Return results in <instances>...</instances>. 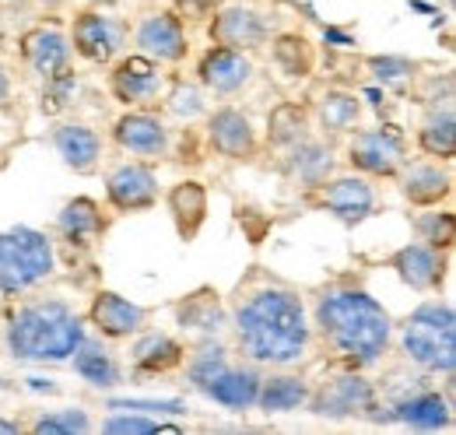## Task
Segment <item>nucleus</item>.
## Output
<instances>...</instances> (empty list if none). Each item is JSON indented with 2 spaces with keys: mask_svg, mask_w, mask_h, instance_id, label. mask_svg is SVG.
Instances as JSON below:
<instances>
[{
  "mask_svg": "<svg viewBox=\"0 0 456 435\" xmlns=\"http://www.w3.org/2000/svg\"><path fill=\"white\" fill-rule=\"evenodd\" d=\"M376 407H379V382L369 380V373L347 365H330L313 382L305 400V411L327 422H372Z\"/></svg>",
  "mask_w": 456,
  "mask_h": 435,
  "instance_id": "nucleus-6",
  "label": "nucleus"
},
{
  "mask_svg": "<svg viewBox=\"0 0 456 435\" xmlns=\"http://www.w3.org/2000/svg\"><path fill=\"white\" fill-rule=\"evenodd\" d=\"M309 299L313 341L330 355L334 365L372 373L394 351V316L365 288L362 277L341 274L320 284Z\"/></svg>",
  "mask_w": 456,
  "mask_h": 435,
  "instance_id": "nucleus-2",
  "label": "nucleus"
},
{
  "mask_svg": "<svg viewBox=\"0 0 456 435\" xmlns=\"http://www.w3.org/2000/svg\"><path fill=\"white\" fill-rule=\"evenodd\" d=\"M309 116H313V127L323 137H347L354 127H362L365 106H362V95L358 92L341 88V85H327V88H316L313 92Z\"/></svg>",
  "mask_w": 456,
  "mask_h": 435,
  "instance_id": "nucleus-26",
  "label": "nucleus"
},
{
  "mask_svg": "<svg viewBox=\"0 0 456 435\" xmlns=\"http://www.w3.org/2000/svg\"><path fill=\"white\" fill-rule=\"evenodd\" d=\"M102 432L110 435H155V432H179L175 425H162L159 418H151V414H141V411H119L113 407V414L110 418H102V425H99Z\"/></svg>",
  "mask_w": 456,
  "mask_h": 435,
  "instance_id": "nucleus-40",
  "label": "nucleus"
},
{
  "mask_svg": "<svg viewBox=\"0 0 456 435\" xmlns=\"http://www.w3.org/2000/svg\"><path fill=\"white\" fill-rule=\"evenodd\" d=\"M88 324L85 316L60 295L28 291L4 306L0 316V348L14 362L28 365H57L74 355V348L85 341Z\"/></svg>",
  "mask_w": 456,
  "mask_h": 435,
  "instance_id": "nucleus-3",
  "label": "nucleus"
},
{
  "mask_svg": "<svg viewBox=\"0 0 456 435\" xmlns=\"http://www.w3.org/2000/svg\"><path fill=\"white\" fill-rule=\"evenodd\" d=\"M397 190L407 208H443L453 197V168L450 162L432 159H407L397 172Z\"/></svg>",
  "mask_w": 456,
  "mask_h": 435,
  "instance_id": "nucleus-24",
  "label": "nucleus"
},
{
  "mask_svg": "<svg viewBox=\"0 0 456 435\" xmlns=\"http://www.w3.org/2000/svg\"><path fill=\"white\" fill-rule=\"evenodd\" d=\"M85 324L92 326L99 337H106L110 344H116V341H130L134 333H141L151 324V309L119 295L113 288H95L92 302H88V313H85Z\"/></svg>",
  "mask_w": 456,
  "mask_h": 435,
  "instance_id": "nucleus-21",
  "label": "nucleus"
},
{
  "mask_svg": "<svg viewBox=\"0 0 456 435\" xmlns=\"http://www.w3.org/2000/svg\"><path fill=\"white\" fill-rule=\"evenodd\" d=\"M313 380L302 369H264L260 393H256V407L264 414H291V411H305Z\"/></svg>",
  "mask_w": 456,
  "mask_h": 435,
  "instance_id": "nucleus-31",
  "label": "nucleus"
},
{
  "mask_svg": "<svg viewBox=\"0 0 456 435\" xmlns=\"http://www.w3.org/2000/svg\"><path fill=\"white\" fill-rule=\"evenodd\" d=\"M0 386H7V380H0Z\"/></svg>",
  "mask_w": 456,
  "mask_h": 435,
  "instance_id": "nucleus-49",
  "label": "nucleus"
},
{
  "mask_svg": "<svg viewBox=\"0 0 456 435\" xmlns=\"http://www.w3.org/2000/svg\"><path fill=\"white\" fill-rule=\"evenodd\" d=\"M67 39H70V53L77 60H85L92 67H110L116 56L126 50L130 29L102 7H85L70 18Z\"/></svg>",
  "mask_w": 456,
  "mask_h": 435,
  "instance_id": "nucleus-11",
  "label": "nucleus"
},
{
  "mask_svg": "<svg viewBox=\"0 0 456 435\" xmlns=\"http://www.w3.org/2000/svg\"><path fill=\"white\" fill-rule=\"evenodd\" d=\"M166 63L151 60V56L137 53V50H123L110 63L106 74V88L113 95V103H119L123 109H141V106H159L162 92H166Z\"/></svg>",
  "mask_w": 456,
  "mask_h": 435,
  "instance_id": "nucleus-10",
  "label": "nucleus"
},
{
  "mask_svg": "<svg viewBox=\"0 0 456 435\" xmlns=\"http://www.w3.org/2000/svg\"><path fill=\"white\" fill-rule=\"evenodd\" d=\"M0 355H4V348H0Z\"/></svg>",
  "mask_w": 456,
  "mask_h": 435,
  "instance_id": "nucleus-50",
  "label": "nucleus"
},
{
  "mask_svg": "<svg viewBox=\"0 0 456 435\" xmlns=\"http://www.w3.org/2000/svg\"><path fill=\"white\" fill-rule=\"evenodd\" d=\"M102 193H106V208H110L116 218L144 215V211L159 208V197H162L159 168L151 162H144V159L116 162L113 168L106 172Z\"/></svg>",
  "mask_w": 456,
  "mask_h": 435,
  "instance_id": "nucleus-14",
  "label": "nucleus"
},
{
  "mask_svg": "<svg viewBox=\"0 0 456 435\" xmlns=\"http://www.w3.org/2000/svg\"><path fill=\"white\" fill-rule=\"evenodd\" d=\"M18 60L25 63V70H32L36 78H50L60 67H67L70 53V39L57 25H32L18 36Z\"/></svg>",
  "mask_w": 456,
  "mask_h": 435,
  "instance_id": "nucleus-28",
  "label": "nucleus"
},
{
  "mask_svg": "<svg viewBox=\"0 0 456 435\" xmlns=\"http://www.w3.org/2000/svg\"><path fill=\"white\" fill-rule=\"evenodd\" d=\"M204 141H208V152L225 159V162H253L260 159L264 152V141H260V130L253 127V116L246 109L232 106H215L208 109L204 116Z\"/></svg>",
  "mask_w": 456,
  "mask_h": 435,
  "instance_id": "nucleus-15",
  "label": "nucleus"
},
{
  "mask_svg": "<svg viewBox=\"0 0 456 435\" xmlns=\"http://www.w3.org/2000/svg\"><path fill=\"white\" fill-rule=\"evenodd\" d=\"M60 267V250L50 232L32 225L0 228V299L11 302L43 288Z\"/></svg>",
  "mask_w": 456,
  "mask_h": 435,
  "instance_id": "nucleus-5",
  "label": "nucleus"
},
{
  "mask_svg": "<svg viewBox=\"0 0 456 435\" xmlns=\"http://www.w3.org/2000/svg\"><path fill=\"white\" fill-rule=\"evenodd\" d=\"M25 432L32 435H88L95 432V422L85 407H57V411H39Z\"/></svg>",
  "mask_w": 456,
  "mask_h": 435,
  "instance_id": "nucleus-38",
  "label": "nucleus"
},
{
  "mask_svg": "<svg viewBox=\"0 0 456 435\" xmlns=\"http://www.w3.org/2000/svg\"><path fill=\"white\" fill-rule=\"evenodd\" d=\"M414 148L421 159L432 162H450L456 159V112L453 106H428L418 130H414Z\"/></svg>",
  "mask_w": 456,
  "mask_h": 435,
  "instance_id": "nucleus-32",
  "label": "nucleus"
},
{
  "mask_svg": "<svg viewBox=\"0 0 456 435\" xmlns=\"http://www.w3.org/2000/svg\"><path fill=\"white\" fill-rule=\"evenodd\" d=\"M222 0H172V11L183 21H208Z\"/></svg>",
  "mask_w": 456,
  "mask_h": 435,
  "instance_id": "nucleus-43",
  "label": "nucleus"
},
{
  "mask_svg": "<svg viewBox=\"0 0 456 435\" xmlns=\"http://www.w3.org/2000/svg\"><path fill=\"white\" fill-rule=\"evenodd\" d=\"M232 351L260 369L302 365L316 341L309 299L291 281L253 264L225 295Z\"/></svg>",
  "mask_w": 456,
  "mask_h": 435,
  "instance_id": "nucleus-1",
  "label": "nucleus"
},
{
  "mask_svg": "<svg viewBox=\"0 0 456 435\" xmlns=\"http://www.w3.org/2000/svg\"><path fill=\"white\" fill-rule=\"evenodd\" d=\"M411 155H407V134L397 123L379 127H354L344 144V162L351 172L369 179H397Z\"/></svg>",
  "mask_w": 456,
  "mask_h": 435,
  "instance_id": "nucleus-8",
  "label": "nucleus"
},
{
  "mask_svg": "<svg viewBox=\"0 0 456 435\" xmlns=\"http://www.w3.org/2000/svg\"><path fill=\"white\" fill-rule=\"evenodd\" d=\"M110 141L116 152L144 162H159L172 155V127L155 106L123 109L110 127Z\"/></svg>",
  "mask_w": 456,
  "mask_h": 435,
  "instance_id": "nucleus-13",
  "label": "nucleus"
},
{
  "mask_svg": "<svg viewBox=\"0 0 456 435\" xmlns=\"http://www.w3.org/2000/svg\"><path fill=\"white\" fill-rule=\"evenodd\" d=\"M260 380H264V369L246 362L242 355H235L218 373V380L211 382L200 397H208L211 404H218L225 411H253L256 407V393H260Z\"/></svg>",
  "mask_w": 456,
  "mask_h": 435,
  "instance_id": "nucleus-29",
  "label": "nucleus"
},
{
  "mask_svg": "<svg viewBox=\"0 0 456 435\" xmlns=\"http://www.w3.org/2000/svg\"><path fill=\"white\" fill-rule=\"evenodd\" d=\"M110 407L119 411H141V414H183V400H110Z\"/></svg>",
  "mask_w": 456,
  "mask_h": 435,
  "instance_id": "nucleus-42",
  "label": "nucleus"
},
{
  "mask_svg": "<svg viewBox=\"0 0 456 435\" xmlns=\"http://www.w3.org/2000/svg\"><path fill=\"white\" fill-rule=\"evenodd\" d=\"M14 103V78H11V67L0 60V112H11Z\"/></svg>",
  "mask_w": 456,
  "mask_h": 435,
  "instance_id": "nucleus-44",
  "label": "nucleus"
},
{
  "mask_svg": "<svg viewBox=\"0 0 456 435\" xmlns=\"http://www.w3.org/2000/svg\"><path fill=\"white\" fill-rule=\"evenodd\" d=\"M372 422L376 425H403L411 432H450L453 429V400L446 397V390H439L432 382L411 380L387 400L379 397Z\"/></svg>",
  "mask_w": 456,
  "mask_h": 435,
  "instance_id": "nucleus-7",
  "label": "nucleus"
},
{
  "mask_svg": "<svg viewBox=\"0 0 456 435\" xmlns=\"http://www.w3.org/2000/svg\"><path fill=\"white\" fill-rule=\"evenodd\" d=\"M50 144L74 176H95L106 155V137L92 123H77V119L57 123L50 130Z\"/></svg>",
  "mask_w": 456,
  "mask_h": 435,
  "instance_id": "nucleus-25",
  "label": "nucleus"
},
{
  "mask_svg": "<svg viewBox=\"0 0 456 435\" xmlns=\"http://www.w3.org/2000/svg\"><path fill=\"white\" fill-rule=\"evenodd\" d=\"M130 36H134V50L137 53L151 56V60H159L166 67H179L193 50L186 21L172 7H155V11L141 14Z\"/></svg>",
  "mask_w": 456,
  "mask_h": 435,
  "instance_id": "nucleus-19",
  "label": "nucleus"
},
{
  "mask_svg": "<svg viewBox=\"0 0 456 435\" xmlns=\"http://www.w3.org/2000/svg\"><path fill=\"white\" fill-rule=\"evenodd\" d=\"M172 320L183 337L200 341V337H228V306L225 295L215 291L211 284H200L186 291L183 299L172 302Z\"/></svg>",
  "mask_w": 456,
  "mask_h": 435,
  "instance_id": "nucleus-23",
  "label": "nucleus"
},
{
  "mask_svg": "<svg viewBox=\"0 0 456 435\" xmlns=\"http://www.w3.org/2000/svg\"><path fill=\"white\" fill-rule=\"evenodd\" d=\"M204 25H208V39L211 43L249 56L260 53L267 46V39L274 36L271 14L253 7V4H242V0H222Z\"/></svg>",
  "mask_w": 456,
  "mask_h": 435,
  "instance_id": "nucleus-12",
  "label": "nucleus"
},
{
  "mask_svg": "<svg viewBox=\"0 0 456 435\" xmlns=\"http://www.w3.org/2000/svg\"><path fill=\"white\" fill-rule=\"evenodd\" d=\"M271 46V63L288 81H305L316 70V43L302 29H281L267 39Z\"/></svg>",
  "mask_w": 456,
  "mask_h": 435,
  "instance_id": "nucleus-33",
  "label": "nucleus"
},
{
  "mask_svg": "<svg viewBox=\"0 0 456 435\" xmlns=\"http://www.w3.org/2000/svg\"><path fill=\"white\" fill-rule=\"evenodd\" d=\"M193 78H197V85H200L208 95L235 99V95H242V92L253 85L256 63H253L249 53H239V50H228V46L211 43L204 53L197 56Z\"/></svg>",
  "mask_w": 456,
  "mask_h": 435,
  "instance_id": "nucleus-20",
  "label": "nucleus"
},
{
  "mask_svg": "<svg viewBox=\"0 0 456 435\" xmlns=\"http://www.w3.org/2000/svg\"><path fill=\"white\" fill-rule=\"evenodd\" d=\"M4 306H7V302H4V299H0V316H4Z\"/></svg>",
  "mask_w": 456,
  "mask_h": 435,
  "instance_id": "nucleus-47",
  "label": "nucleus"
},
{
  "mask_svg": "<svg viewBox=\"0 0 456 435\" xmlns=\"http://www.w3.org/2000/svg\"><path fill=\"white\" fill-rule=\"evenodd\" d=\"M365 70H369V78L383 92L407 95L411 85H414V78H418V70H421V63L403 53H369L365 56Z\"/></svg>",
  "mask_w": 456,
  "mask_h": 435,
  "instance_id": "nucleus-35",
  "label": "nucleus"
},
{
  "mask_svg": "<svg viewBox=\"0 0 456 435\" xmlns=\"http://www.w3.org/2000/svg\"><path fill=\"white\" fill-rule=\"evenodd\" d=\"M77 88H81V74L74 70V63L60 67L57 74L43 78V92H39V112L43 116H63L70 103L77 99Z\"/></svg>",
  "mask_w": 456,
  "mask_h": 435,
  "instance_id": "nucleus-39",
  "label": "nucleus"
},
{
  "mask_svg": "<svg viewBox=\"0 0 456 435\" xmlns=\"http://www.w3.org/2000/svg\"><path fill=\"white\" fill-rule=\"evenodd\" d=\"M113 215L110 208H102L95 197H70L57 211L53 221V242L57 250H70L74 260L77 257H92L99 250V242L110 235Z\"/></svg>",
  "mask_w": 456,
  "mask_h": 435,
  "instance_id": "nucleus-17",
  "label": "nucleus"
},
{
  "mask_svg": "<svg viewBox=\"0 0 456 435\" xmlns=\"http://www.w3.org/2000/svg\"><path fill=\"white\" fill-rule=\"evenodd\" d=\"M186 341L169 330L144 326L141 333L130 337V380H159L179 373L186 362Z\"/></svg>",
  "mask_w": 456,
  "mask_h": 435,
  "instance_id": "nucleus-22",
  "label": "nucleus"
},
{
  "mask_svg": "<svg viewBox=\"0 0 456 435\" xmlns=\"http://www.w3.org/2000/svg\"><path fill=\"white\" fill-rule=\"evenodd\" d=\"M309 208L330 215L341 221L344 228H358L379 211V193H376V179L358 176V172H334L320 190L305 193Z\"/></svg>",
  "mask_w": 456,
  "mask_h": 435,
  "instance_id": "nucleus-9",
  "label": "nucleus"
},
{
  "mask_svg": "<svg viewBox=\"0 0 456 435\" xmlns=\"http://www.w3.org/2000/svg\"><path fill=\"white\" fill-rule=\"evenodd\" d=\"M67 362H70V369H74L77 380L95 386V390H119V386L126 382V365H123V358L110 348V341L99 337V333H95V337L85 333V341L74 348V355H70Z\"/></svg>",
  "mask_w": 456,
  "mask_h": 435,
  "instance_id": "nucleus-27",
  "label": "nucleus"
},
{
  "mask_svg": "<svg viewBox=\"0 0 456 435\" xmlns=\"http://www.w3.org/2000/svg\"><path fill=\"white\" fill-rule=\"evenodd\" d=\"M25 432V425L21 422H11V418H0V435H18Z\"/></svg>",
  "mask_w": 456,
  "mask_h": 435,
  "instance_id": "nucleus-46",
  "label": "nucleus"
},
{
  "mask_svg": "<svg viewBox=\"0 0 456 435\" xmlns=\"http://www.w3.org/2000/svg\"><path fill=\"white\" fill-rule=\"evenodd\" d=\"M162 106L172 119L179 123H193V119H204L208 116V92L197 85V78H183V74H169L166 81V92H162Z\"/></svg>",
  "mask_w": 456,
  "mask_h": 435,
  "instance_id": "nucleus-36",
  "label": "nucleus"
},
{
  "mask_svg": "<svg viewBox=\"0 0 456 435\" xmlns=\"http://www.w3.org/2000/svg\"><path fill=\"white\" fill-rule=\"evenodd\" d=\"M446 4H450V7H453V4H456V0H446Z\"/></svg>",
  "mask_w": 456,
  "mask_h": 435,
  "instance_id": "nucleus-48",
  "label": "nucleus"
},
{
  "mask_svg": "<svg viewBox=\"0 0 456 435\" xmlns=\"http://www.w3.org/2000/svg\"><path fill=\"white\" fill-rule=\"evenodd\" d=\"M323 39H327V46H341V50L354 46V39L347 32H338V29H323Z\"/></svg>",
  "mask_w": 456,
  "mask_h": 435,
  "instance_id": "nucleus-45",
  "label": "nucleus"
},
{
  "mask_svg": "<svg viewBox=\"0 0 456 435\" xmlns=\"http://www.w3.org/2000/svg\"><path fill=\"white\" fill-rule=\"evenodd\" d=\"M305 134H313V116L305 103H278L267 112V127H264V148L271 152H285L295 141H302Z\"/></svg>",
  "mask_w": 456,
  "mask_h": 435,
  "instance_id": "nucleus-34",
  "label": "nucleus"
},
{
  "mask_svg": "<svg viewBox=\"0 0 456 435\" xmlns=\"http://www.w3.org/2000/svg\"><path fill=\"white\" fill-rule=\"evenodd\" d=\"M383 264L397 274L403 288H411L418 295H443V288L450 281V267H453V250H439L421 239H411L400 250H394Z\"/></svg>",
  "mask_w": 456,
  "mask_h": 435,
  "instance_id": "nucleus-16",
  "label": "nucleus"
},
{
  "mask_svg": "<svg viewBox=\"0 0 456 435\" xmlns=\"http://www.w3.org/2000/svg\"><path fill=\"white\" fill-rule=\"evenodd\" d=\"M397 355L421 376H450L456 373V309L450 299H425L403 320L394 324Z\"/></svg>",
  "mask_w": 456,
  "mask_h": 435,
  "instance_id": "nucleus-4",
  "label": "nucleus"
},
{
  "mask_svg": "<svg viewBox=\"0 0 456 435\" xmlns=\"http://www.w3.org/2000/svg\"><path fill=\"white\" fill-rule=\"evenodd\" d=\"M411 228H414V239L428 242V246H439V250H453L456 246V218L453 211L443 204V208H411Z\"/></svg>",
  "mask_w": 456,
  "mask_h": 435,
  "instance_id": "nucleus-37",
  "label": "nucleus"
},
{
  "mask_svg": "<svg viewBox=\"0 0 456 435\" xmlns=\"http://www.w3.org/2000/svg\"><path fill=\"white\" fill-rule=\"evenodd\" d=\"M278 172L285 176L288 186H295L298 193H313L320 190L338 168V148L330 144V137H316V134H305L302 141H295L291 148L278 152Z\"/></svg>",
  "mask_w": 456,
  "mask_h": 435,
  "instance_id": "nucleus-18",
  "label": "nucleus"
},
{
  "mask_svg": "<svg viewBox=\"0 0 456 435\" xmlns=\"http://www.w3.org/2000/svg\"><path fill=\"white\" fill-rule=\"evenodd\" d=\"M166 211L183 242H193L211 215V193L200 179H179L166 190Z\"/></svg>",
  "mask_w": 456,
  "mask_h": 435,
  "instance_id": "nucleus-30",
  "label": "nucleus"
},
{
  "mask_svg": "<svg viewBox=\"0 0 456 435\" xmlns=\"http://www.w3.org/2000/svg\"><path fill=\"white\" fill-rule=\"evenodd\" d=\"M453 70H439V74H418L414 85H411V95L421 103V106H453Z\"/></svg>",
  "mask_w": 456,
  "mask_h": 435,
  "instance_id": "nucleus-41",
  "label": "nucleus"
}]
</instances>
